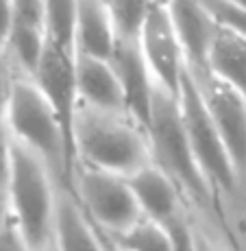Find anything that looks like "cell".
I'll use <instances>...</instances> for the list:
<instances>
[{
	"label": "cell",
	"mask_w": 246,
	"mask_h": 251,
	"mask_svg": "<svg viewBox=\"0 0 246 251\" xmlns=\"http://www.w3.org/2000/svg\"><path fill=\"white\" fill-rule=\"evenodd\" d=\"M42 251H57L55 247H52V245H50V247H46V249H42Z\"/></svg>",
	"instance_id": "cell-32"
},
{
	"label": "cell",
	"mask_w": 246,
	"mask_h": 251,
	"mask_svg": "<svg viewBox=\"0 0 246 251\" xmlns=\"http://www.w3.org/2000/svg\"><path fill=\"white\" fill-rule=\"evenodd\" d=\"M105 251H120V249H115V247H113V245H112V243H109V245H107V247H105Z\"/></svg>",
	"instance_id": "cell-31"
},
{
	"label": "cell",
	"mask_w": 246,
	"mask_h": 251,
	"mask_svg": "<svg viewBox=\"0 0 246 251\" xmlns=\"http://www.w3.org/2000/svg\"><path fill=\"white\" fill-rule=\"evenodd\" d=\"M4 125L13 142L35 153L57 175L74 173L76 160L67 147L61 123L35 81L20 79L11 83Z\"/></svg>",
	"instance_id": "cell-3"
},
{
	"label": "cell",
	"mask_w": 246,
	"mask_h": 251,
	"mask_svg": "<svg viewBox=\"0 0 246 251\" xmlns=\"http://www.w3.org/2000/svg\"><path fill=\"white\" fill-rule=\"evenodd\" d=\"M112 245L120 251H172L166 227L151 219H139L133 227L115 234Z\"/></svg>",
	"instance_id": "cell-18"
},
{
	"label": "cell",
	"mask_w": 246,
	"mask_h": 251,
	"mask_svg": "<svg viewBox=\"0 0 246 251\" xmlns=\"http://www.w3.org/2000/svg\"><path fill=\"white\" fill-rule=\"evenodd\" d=\"M166 7L170 11V20L175 24L190 70H205L207 52L218 26L199 0H166Z\"/></svg>",
	"instance_id": "cell-12"
},
{
	"label": "cell",
	"mask_w": 246,
	"mask_h": 251,
	"mask_svg": "<svg viewBox=\"0 0 246 251\" xmlns=\"http://www.w3.org/2000/svg\"><path fill=\"white\" fill-rule=\"evenodd\" d=\"M151 153L155 155L157 166L170 177L177 186L185 188L196 201H209L214 188L202 175L194 151L190 147L185 127L181 120V109L177 96L168 94L157 85L153 100L151 123L146 129Z\"/></svg>",
	"instance_id": "cell-4"
},
{
	"label": "cell",
	"mask_w": 246,
	"mask_h": 251,
	"mask_svg": "<svg viewBox=\"0 0 246 251\" xmlns=\"http://www.w3.org/2000/svg\"><path fill=\"white\" fill-rule=\"evenodd\" d=\"M115 46H118V35L107 0H76L74 50L112 61Z\"/></svg>",
	"instance_id": "cell-13"
},
{
	"label": "cell",
	"mask_w": 246,
	"mask_h": 251,
	"mask_svg": "<svg viewBox=\"0 0 246 251\" xmlns=\"http://www.w3.org/2000/svg\"><path fill=\"white\" fill-rule=\"evenodd\" d=\"M4 190H7V179L0 175V195H4Z\"/></svg>",
	"instance_id": "cell-29"
},
{
	"label": "cell",
	"mask_w": 246,
	"mask_h": 251,
	"mask_svg": "<svg viewBox=\"0 0 246 251\" xmlns=\"http://www.w3.org/2000/svg\"><path fill=\"white\" fill-rule=\"evenodd\" d=\"M0 251H31V247L26 245V240H24V236L20 234V229L16 227V223H9L7 231H4L2 240H0Z\"/></svg>",
	"instance_id": "cell-25"
},
{
	"label": "cell",
	"mask_w": 246,
	"mask_h": 251,
	"mask_svg": "<svg viewBox=\"0 0 246 251\" xmlns=\"http://www.w3.org/2000/svg\"><path fill=\"white\" fill-rule=\"evenodd\" d=\"M112 66L118 72V79L122 83L127 116L146 133L153 114L157 83L148 70L146 61H144L137 42L118 40V46H115V52L112 57Z\"/></svg>",
	"instance_id": "cell-9"
},
{
	"label": "cell",
	"mask_w": 246,
	"mask_h": 251,
	"mask_svg": "<svg viewBox=\"0 0 246 251\" xmlns=\"http://www.w3.org/2000/svg\"><path fill=\"white\" fill-rule=\"evenodd\" d=\"M13 22L46 28V0H11Z\"/></svg>",
	"instance_id": "cell-23"
},
{
	"label": "cell",
	"mask_w": 246,
	"mask_h": 251,
	"mask_svg": "<svg viewBox=\"0 0 246 251\" xmlns=\"http://www.w3.org/2000/svg\"><path fill=\"white\" fill-rule=\"evenodd\" d=\"M196 251H216V247H214V245H211L207 238L199 236V247H196Z\"/></svg>",
	"instance_id": "cell-28"
},
{
	"label": "cell",
	"mask_w": 246,
	"mask_h": 251,
	"mask_svg": "<svg viewBox=\"0 0 246 251\" xmlns=\"http://www.w3.org/2000/svg\"><path fill=\"white\" fill-rule=\"evenodd\" d=\"M179 109L181 120L185 127L190 147L194 151V157L199 162L202 175L209 181L214 190H226L231 192L238 181V168L233 166L226 151L223 138H220L218 129H216L211 114L207 109L205 94L196 79V75L190 68L185 70L181 79L179 88Z\"/></svg>",
	"instance_id": "cell-5"
},
{
	"label": "cell",
	"mask_w": 246,
	"mask_h": 251,
	"mask_svg": "<svg viewBox=\"0 0 246 251\" xmlns=\"http://www.w3.org/2000/svg\"><path fill=\"white\" fill-rule=\"evenodd\" d=\"M11 83L7 76L2 61H0V127H4V114H7V103H9V92H11Z\"/></svg>",
	"instance_id": "cell-26"
},
{
	"label": "cell",
	"mask_w": 246,
	"mask_h": 251,
	"mask_svg": "<svg viewBox=\"0 0 246 251\" xmlns=\"http://www.w3.org/2000/svg\"><path fill=\"white\" fill-rule=\"evenodd\" d=\"M76 0H46V35L50 42L74 50Z\"/></svg>",
	"instance_id": "cell-20"
},
{
	"label": "cell",
	"mask_w": 246,
	"mask_h": 251,
	"mask_svg": "<svg viewBox=\"0 0 246 251\" xmlns=\"http://www.w3.org/2000/svg\"><path fill=\"white\" fill-rule=\"evenodd\" d=\"M199 2L205 7L216 26L231 28L246 35V9L235 4L233 0H199Z\"/></svg>",
	"instance_id": "cell-21"
},
{
	"label": "cell",
	"mask_w": 246,
	"mask_h": 251,
	"mask_svg": "<svg viewBox=\"0 0 246 251\" xmlns=\"http://www.w3.org/2000/svg\"><path fill=\"white\" fill-rule=\"evenodd\" d=\"M129 186L133 190V197L142 210L144 219H151L155 223L163 225L172 216L179 214V192L177 183L157 166L148 164L142 171L127 177Z\"/></svg>",
	"instance_id": "cell-14"
},
{
	"label": "cell",
	"mask_w": 246,
	"mask_h": 251,
	"mask_svg": "<svg viewBox=\"0 0 246 251\" xmlns=\"http://www.w3.org/2000/svg\"><path fill=\"white\" fill-rule=\"evenodd\" d=\"M48 173L50 168L35 153L11 140V162L4 195L13 223L31 251H42L52 245L57 195Z\"/></svg>",
	"instance_id": "cell-2"
},
{
	"label": "cell",
	"mask_w": 246,
	"mask_h": 251,
	"mask_svg": "<svg viewBox=\"0 0 246 251\" xmlns=\"http://www.w3.org/2000/svg\"><path fill=\"white\" fill-rule=\"evenodd\" d=\"M163 227L168 231L172 251H196V247H199V236L192 231L187 221L181 216V212L177 216H172L170 221H166Z\"/></svg>",
	"instance_id": "cell-22"
},
{
	"label": "cell",
	"mask_w": 246,
	"mask_h": 251,
	"mask_svg": "<svg viewBox=\"0 0 246 251\" xmlns=\"http://www.w3.org/2000/svg\"><path fill=\"white\" fill-rule=\"evenodd\" d=\"M155 0H107L118 40L137 42Z\"/></svg>",
	"instance_id": "cell-19"
},
{
	"label": "cell",
	"mask_w": 246,
	"mask_h": 251,
	"mask_svg": "<svg viewBox=\"0 0 246 251\" xmlns=\"http://www.w3.org/2000/svg\"><path fill=\"white\" fill-rule=\"evenodd\" d=\"M9 223H11V212H9L7 205V195H0V240H2Z\"/></svg>",
	"instance_id": "cell-27"
},
{
	"label": "cell",
	"mask_w": 246,
	"mask_h": 251,
	"mask_svg": "<svg viewBox=\"0 0 246 251\" xmlns=\"http://www.w3.org/2000/svg\"><path fill=\"white\" fill-rule=\"evenodd\" d=\"M137 44L155 83L168 94L179 96L181 79L190 66L175 31V24L170 20L166 0H155L139 33Z\"/></svg>",
	"instance_id": "cell-7"
},
{
	"label": "cell",
	"mask_w": 246,
	"mask_h": 251,
	"mask_svg": "<svg viewBox=\"0 0 246 251\" xmlns=\"http://www.w3.org/2000/svg\"><path fill=\"white\" fill-rule=\"evenodd\" d=\"M31 81H35V85L46 96L50 107L55 109L57 118L61 123V129L66 133L67 147H70L72 155L76 160L74 123L81 107L79 90H76V50L64 48L48 40L40 68H37L35 76Z\"/></svg>",
	"instance_id": "cell-8"
},
{
	"label": "cell",
	"mask_w": 246,
	"mask_h": 251,
	"mask_svg": "<svg viewBox=\"0 0 246 251\" xmlns=\"http://www.w3.org/2000/svg\"><path fill=\"white\" fill-rule=\"evenodd\" d=\"M76 90H79L81 107H89L103 114L127 116L122 83L112 61L76 52Z\"/></svg>",
	"instance_id": "cell-11"
},
{
	"label": "cell",
	"mask_w": 246,
	"mask_h": 251,
	"mask_svg": "<svg viewBox=\"0 0 246 251\" xmlns=\"http://www.w3.org/2000/svg\"><path fill=\"white\" fill-rule=\"evenodd\" d=\"M13 31V4L11 0H0V52L7 48Z\"/></svg>",
	"instance_id": "cell-24"
},
{
	"label": "cell",
	"mask_w": 246,
	"mask_h": 251,
	"mask_svg": "<svg viewBox=\"0 0 246 251\" xmlns=\"http://www.w3.org/2000/svg\"><path fill=\"white\" fill-rule=\"evenodd\" d=\"M201 88H202V94H205V103L211 114V120H214L226 151H229L231 162L238 168V173L244 171L246 168V99L209 75H207L205 83H201Z\"/></svg>",
	"instance_id": "cell-10"
},
{
	"label": "cell",
	"mask_w": 246,
	"mask_h": 251,
	"mask_svg": "<svg viewBox=\"0 0 246 251\" xmlns=\"http://www.w3.org/2000/svg\"><path fill=\"white\" fill-rule=\"evenodd\" d=\"M52 247L57 251H105V245L94 234L83 210L66 195L57 197Z\"/></svg>",
	"instance_id": "cell-16"
},
{
	"label": "cell",
	"mask_w": 246,
	"mask_h": 251,
	"mask_svg": "<svg viewBox=\"0 0 246 251\" xmlns=\"http://www.w3.org/2000/svg\"><path fill=\"white\" fill-rule=\"evenodd\" d=\"M76 186L89 216L113 236L144 219L124 177L83 166L76 173Z\"/></svg>",
	"instance_id": "cell-6"
},
{
	"label": "cell",
	"mask_w": 246,
	"mask_h": 251,
	"mask_svg": "<svg viewBox=\"0 0 246 251\" xmlns=\"http://www.w3.org/2000/svg\"><path fill=\"white\" fill-rule=\"evenodd\" d=\"M74 149L83 166L112 175L131 177L151 162L148 138L127 116L79 107L74 123Z\"/></svg>",
	"instance_id": "cell-1"
},
{
	"label": "cell",
	"mask_w": 246,
	"mask_h": 251,
	"mask_svg": "<svg viewBox=\"0 0 246 251\" xmlns=\"http://www.w3.org/2000/svg\"><path fill=\"white\" fill-rule=\"evenodd\" d=\"M233 2H235V4H240L242 9H246V0H233Z\"/></svg>",
	"instance_id": "cell-30"
},
{
	"label": "cell",
	"mask_w": 246,
	"mask_h": 251,
	"mask_svg": "<svg viewBox=\"0 0 246 251\" xmlns=\"http://www.w3.org/2000/svg\"><path fill=\"white\" fill-rule=\"evenodd\" d=\"M46 46H48L46 28L13 22V31H11V37H9L7 48L13 52L20 68L31 79L35 76L37 68H40V61L46 52Z\"/></svg>",
	"instance_id": "cell-17"
},
{
	"label": "cell",
	"mask_w": 246,
	"mask_h": 251,
	"mask_svg": "<svg viewBox=\"0 0 246 251\" xmlns=\"http://www.w3.org/2000/svg\"><path fill=\"white\" fill-rule=\"evenodd\" d=\"M205 72L246 99V35L231 28H216L207 52Z\"/></svg>",
	"instance_id": "cell-15"
}]
</instances>
